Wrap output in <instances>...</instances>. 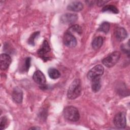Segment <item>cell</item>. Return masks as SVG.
<instances>
[{
	"mask_svg": "<svg viewBox=\"0 0 130 130\" xmlns=\"http://www.w3.org/2000/svg\"><path fill=\"white\" fill-rule=\"evenodd\" d=\"M30 62H31V58L28 57L26 58L25 60V70L26 72H28L29 67L30 66Z\"/></svg>",
	"mask_w": 130,
	"mask_h": 130,
	"instance_id": "22",
	"label": "cell"
},
{
	"mask_svg": "<svg viewBox=\"0 0 130 130\" xmlns=\"http://www.w3.org/2000/svg\"><path fill=\"white\" fill-rule=\"evenodd\" d=\"M115 37L119 41H122L126 38L127 33L126 30L123 27H119L116 28L114 31Z\"/></svg>",
	"mask_w": 130,
	"mask_h": 130,
	"instance_id": "12",
	"label": "cell"
},
{
	"mask_svg": "<svg viewBox=\"0 0 130 130\" xmlns=\"http://www.w3.org/2000/svg\"><path fill=\"white\" fill-rule=\"evenodd\" d=\"M104 72V68L103 66L101 64H98L92 68L87 73V78L91 80L93 78L97 77H101L103 75Z\"/></svg>",
	"mask_w": 130,
	"mask_h": 130,
	"instance_id": "6",
	"label": "cell"
},
{
	"mask_svg": "<svg viewBox=\"0 0 130 130\" xmlns=\"http://www.w3.org/2000/svg\"><path fill=\"white\" fill-rule=\"evenodd\" d=\"M13 101L18 104L22 103L23 100V92L18 87H15L12 91V94Z\"/></svg>",
	"mask_w": 130,
	"mask_h": 130,
	"instance_id": "11",
	"label": "cell"
},
{
	"mask_svg": "<svg viewBox=\"0 0 130 130\" xmlns=\"http://www.w3.org/2000/svg\"><path fill=\"white\" fill-rule=\"evenodd\" d=\"M103 38L101 36H98L95 37L92 42V47L95 49H98L102 46L103 44Z\"/></svg>",
	"mask_w": 130,
	"mask_h": 130,
	"instance_id": "15",
	"label": "cell"
},
{
	"mask_svg": "<svg viewBox=\"0 0 130 130\" xmlns=\"http://www.w3.org/2000/svg\"><path fill=\"white\" fill-rule=\"evenodd\" d=\"M34 81L40 85V88L42 89H46V78L44 74L40 70L36 71L32 76Z\"/></svg>",
	"mask_w": 130,
	"mask_h": 130,
	"instance_id": "7",
	"label": "cell"
},
{
	"mask_svg": "<svg viewBox=\"0 0 130 130\" xmlns=\"http://www.w3.org/2000/svg\"><path fill=\"white\" fill-rule=\"evenodd\" d=\"M109 1H98L96 2V4L99 7L102 6L104 5H105V4H106L107 3H108Z\"/></svg>",
	"mask_w": 130,
	"mask_h": 130,
	"instance_id": "23",
	"label": "cell"
},
{
	"mask_svg": "<svg viewBox=\"0 0 130 130\" xmlns=\"http://www.w3.org/2000/svg\"><path fill=\"white\" fill-rule=\"evenodd\" d=\"M11 58L6 53L1 54L0 55V64L2 70H7L11 63Z\"/></svg>",
	"mask_w": 130,
	"mask_h": 130,
	"instance_id": "10",
	"label": "cell"
},
{
	"mask_svg": "<svg viewBox=\"0 0 130 130\" xmlns=\"http://www.w3.org/2000/svg\"><path fill=\"white\" fill-rule=\"evenodd\" d=\"M83 8V4L79 1H74L70 3L67 6V9L74 12L81 11Z\"/></svg>",
	"mask_w": 130,
	"mask_h": 130,
	"instance_id": "13",
	"label": "cell"
},
{
	"mask_svg": "<svg viewBox=\"0 0 130 130\" xmlns=\"http://www.w3.org/2000/svg\"><path fill=\"white\" fill-rule=\"evenodd\" d=\"M68 31H70V32L75 31V32H77L79 34H81L82 33L81 27L79 25H77V24L74 25H72V26H71L69 28V29L68 30Z\"/></svg>",
	"mask_w": 130,
	"mask_h": 130,
	"instance_id": "20",
	"label": "cell"
},
{
	"mask_svg": "<svg viewBox=\"0 0 130 130\" xmlns=\"http://www.w3.org/2000/svg\"><path fill=\"white\" fill-rule=\"evenodd\" d=\"M48 75L52 79H58L60 76V73L58 70L55 68H50L48 71Z\"/></svg>",
	"mask_w": 130,
	"mask_h": 130,
	"instance_id": "16",
	"label": "cell"
},
{
	"mask_svg": "<svg viewBox=\"0 0 130 130\" xmlns=\"http://www.w3.org/2000/svg\"><path fill=\"white\" fill-rule=\"evenodd\" d=\"M29 129H40V128H39V127H31V128H30Z\"/></svg>",
	"mask_w": 130,
	"mask_h": 130,
	"instance_id": "24",
	"label": "cell"
},
{
	"mask_svg": "<svg viewBox=\"0 0 130 130\" xmlns=\"http://www.w3.org/2000/svg\"><path fill=\"white\" fill-rule=\"evenodd\" d=\"M120 57V53L118 51H114L102 60L103 64L107 68H111L115 66L118 61Z\"/></svg>",
	"mask_w": 130,
	"mask_h": 130,
	"instance_id": "3",
	"label": "cell"
},
{
	"mask_svg": "<svg viewBox=\"0 0 130 130\" xmlns=\"http://www.w3.org/2000/svg\"><path fill=\"white\" fill-rule=\"evenodd\" d=\"M51 52V48L49 45V43L47 40H44L37 52L38 56L44 60V61H47L50 59L51 57L50 56V53Z\"/></svg>",
	"mask_w": 130,
	"mask_h": 130,
	"instance_id": "4",
	"label": "cell"
},
{
	"mask_svg": "<svg viewBox=\"0 0 130 130\" xmlns=\"http://www.w3.org/2000/svg\"><path fill=\"white\" fill-rule=\"evenodd\" d=\"M113 123L115 126L118 128H125L126 125V119L125 113L121 112L116 114L114 117Z\"/></svg>",
	"mask_w": 130,
	"mask_h": 130,
	"instance_id": "5",
	"label": "cell"
},
{
	"mask_svg": "<svg viewBox=\"0 0 130 130\" xmlns=\"http://www.w3.org/2000/svg\"><path fill=\"white\" fill-rule=\"evenodd\" d=\"M64 117L71 121H77L80 119V114L78 110L72 106H67L63 110Z\"/></svg>",
	"mask_w": 130,
	"mask_h": 130,
	"instance_id": "2",
	"label": "cell"
},
{
	"mask_svg": "<svg viewBox=\"0 0 130 130\" xmlns=\"http://www.w3.org/2000/svg\"><path fill=\"white\" fill-rule=\"evenodd\" d=\"M91 89L93 92H98L101 88V77H97L91 80Z\"/></svg>",
	"mask_w": 130,
	"mask_h": 130,
	"instance_id": "14",
	"label": "cell"
},
{
	"mask_svg": "<svg viewBox=\"0 0 130 130\" xmlns=\"http://www.w3.org/2000/svg\"><path fill=\"white\" fill-rule=\"evenodd\" d=\"M39 35L40 31H35L32 34L28 40V43L31 46H34L35 44V40L39 36Z\"/></svg>",
	"mask_w": 130,
	"mask_h": 130,
	"instance_id": "19",
	"label": "cell"
},
{
	"mask_svg": "<svg viewBox=\"0 0 130 130\" xmlns=\"http://www.w3.org/2000/svg\"><path fill=\"white\" fill-rule=\"evenodd\" d=\"M63 42L64 45L70 48L75 47L77 45V40L76 38L71 32L68 30L64 34Z\"/></svg>",
	"mask_w": 130,
	"mask_h": 130,
	"instance_id": "8",
	"label": "cell"
},
{
	"mask_svg": "<svg viewBox=\"0 0 130 130\" xmlns=\"http://www.w3.org/2000/svg\"><path fill=\"white\" fill-rule=\"evenodd\" d=\"M102 11L103 12H110L113 14H118L119 13V10H118L117 7L112 5H106L103 7Z\"/></svg>",
	"mask_w": 130,
	"mask_h": 130,
	"instance_id": "17",
	"label": "cell"
},
{
	"mask_svg": "<svg viewBox=\"0 0 130 130\" xmlns=\"http://www.w3.org/2000/svg\"><path fill=\"white\" fill-rule=\"evenodd\" d=\"M77 19L78 15L75 13H66L60 17L61 22L67 24H73Z\"/></svg>",
	"mask_w": 130,
	"mask_h": 130,
	"instance_id": "9",
	"label": "cell"
},
{
	"mask_svg": "<svg viewBox=\"0 0 130 130\" xmlns=\"http://www.w3.org/2000/svg\"><path fill=\"white\" fill-rule=\"evenodd\" d=\"M110 23L108 22H103L99 26L98 30L99 31L104 32V33H107L110 29Z\"/></svg>",
	"mask_w": 130,
	"mask_h": 130,
	"instance_id": "18",
	"label": "cell"
},
{
	"mask_svg": "<svg viewBox=\"0 0 130 130\" xmlns=\"http://www.w3.org/2000/svg\"><path fill=\"white\" fill-rule=\"evenodd\" d=\"M7 123V119L6 116H3L1 118L0 121V128L1 130L4 129L5 128Z\"/></svg>",
	"mask_w": 130,
	"mask_h": 130,
	"instance_id": "21",
	"label": "cell"
},
{
	"mask_svg": "<svg viewBox=\"0 0 130 130\" xmlns=\"http://www.w3.org/2000/svg\"><path fill=\"white\" fill-rule=\"evenodd\" d=\"M81 91V81L79 79H76L72 82L68 88L67 96L70 100H74L80 96Z\"/></svg>",
	"mask_w": 130,
	"mask_h": 130,
	"instance_id": "1",
	"label": "cell"
}]
</instances>
